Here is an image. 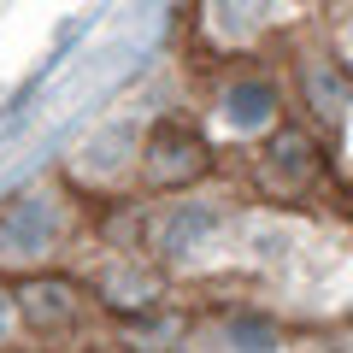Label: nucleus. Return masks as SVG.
<instances>
[{
  "label": "nucleus",
  "instance_id": "3",
  "mask_svg": "<svg viewBox=\"0 0 353 353\" xmlns=\"http://www.w3.org/2000/svg\"><path fill=\"white\" fill-rule=\"evenodd\" d=\"M312 171H318V148L301 130H283V136L265 148V159H259V176H265L271 194H301L306 183H312Z\"/></svg>",
  "mask_w": 353,
  "mask_h": 353
},
{
  "label": "nucleus",
  "instance_id": "9",
  "mask_svg": "<svg viewBox=\"0 0 353 353\" xmlns=\"http://www.w3.org/2000/svg\"><path fill=\"white\" fill-rule=\"evenodd\" d=\"M306 94H312V112L324 118V124L347 112V77H341L336 65H312V71H306Z\"/></svg>",
  "mask_w": 353,
  "mask_h": 353
},
{
  "label": "nucleus",
  "instance_id": "8",
  "mask_svg": "<svg viewBox=\"0 0 353 353\" xmlns=\"http://www.w3.org/2000/svg\"><path fill=\"white\" fill-rule=\"evenodd\" d=\"M218 206H183V212H171V224H165V253H183V248H201L206 236H218Z\"/></svg>",
  "mask_w": 353,
  "mask_h": 353
},
{
  "label": "nucleus",
  "instance_id": "2",
  "mask_svg": "<svg viewBox=\"0 0 353 353\" xmlns=\"http://www.w3.org/2000/svg\"><path fill=\"white\" fill-rule=\"evenodd\" d=\"M141 165H148V183H159V189H176V183H189V176L206 171V141L194 136L189 124H159L148 136V153H141Z\"/></svg>",
  "mask_w": 353,
  "mask_h": 353
},
{
  "label": "nucleus",
  "instance_id": "10",
  "mask_svg": "<svg viewBox=\"0 0 353 353\" xmlns=\"http://www.w3.org/2000/svg\"><path fill=\"white\" fill-rule=\"evenodd\" d=\"M230 347H236V353H277V324L259 318V312L230 318Z\"/></svg>",
  "mask_w": 353,
  "mask_h": 353
},
{
  "label": "nucleus",
  "instance_id": "7",
  "mask_svg": "<svg viewBox=\"0 0 353 353\" xmlns=\"http://www.w3.org/2000/svg\"><path fill=\"white\" fill-rule=\"evenodd\" d=\"M265 12H271V0H206V18L224 41H248L265 24Z\"/></svg>",
  "mask_w": 353,
  "mask_h": 353
},
{
  "label": "nucleus",
  "instance_id": "6",
  "mask_svg": "<svg viewBox=\"0 0 353 353\" xmlns=\"http://www.w3.org/2000/svg\"><path fill=\"white\" fill-rule=\"evenodd\" d=\"M24 318H30V330H65L77 318V294L65 289V283H30L24 289Z\"/></svg>",
  "mask_w": 353,
  "mask_h": 353
},
{
  "label": "nucleus",
  "instance_id": "1",
  "mask_svg": "<svg viewBox=\"0 0 353 353\" xmlns=\"http://www.w3.org/2000/svg\"><path fill=\"white\" fill-rule=\"evenodd\" d=\"M59 241V201L53 194H18L6 212H0V259L30 265Z\"/></svg>",
  "mask_w": 353,
  "mask_h": 353
},
{
  "label": "nucleus",
  "instance_id": "11",
  "mask_svg": "<svg viewBox=\"0 0 353 353\" xmlns=\"http://www.w3.org/2000/svg\"><path fill=\"white\" fill-rule=\"evenodd\" d=\"M6 324H12V301L0 294V336H6Z\"/></svg>",
  "mask_w": 353,
  "mask_h": 353
},
{
  "label": "nucleus",
  "instance_id": "5",
  "mask_svg": "<svg viewBox=\"0 0 353 353\" xmlns=\"http://www.w3.org/2000/svg\"><path fill=\"white\" fill-rule=\"evenodd\" d=\"M271 118H277V94H271V83H259V77H241L224 94V124L241 130V136H248V130H265Z\"/></svg>",
  "mask_w": 353,
  "mask_h": 353
},
{
  "label": "nucleus",
  "instance_id": "4",
  "mask_svg": "<svg viewBox=\"0 0 353 353\" xmlns=\"http://www.w3.org/2000/svg\"><path fill=\"white\" fill-rule=\"evenodd\" d=\"M124 165H136V124L101 130V136L77 153V171H83V176H101V183H106V176H118Z\"/></svg>",
  "mask_w": 353,
  "mask_h": 353
}]
</instances>
